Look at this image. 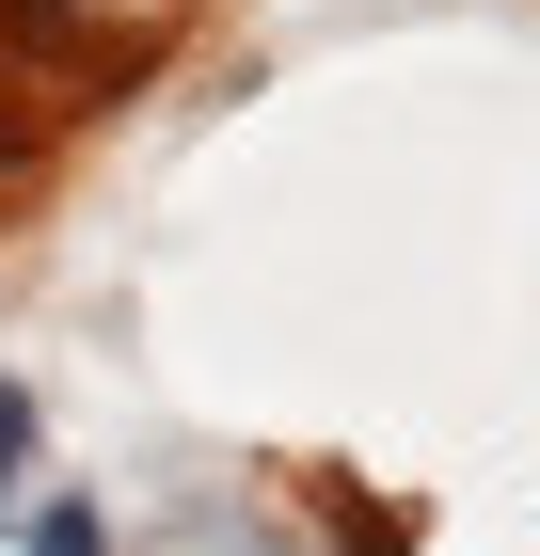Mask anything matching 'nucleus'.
Instances as JSON below:
<instances>
[{"label": "nucleus", "mask_w": 540, "mask_h": 556, "mask_svg": "<svg viewBox=\"0 0 540 556\" xmlns=\"http://www.w3.org/2000/svg\"><path fill=\"white\" fill-rule=\"evenodd\" d=\"M16 462H33V382H0V493H16Z\"/></svg>", "instance_id": "1"}, {"label": "nucleus", "mask_w": 540, "mask_h": 556, "mask_svg": "<svg viewBox=\"0 0 540 556\" xmlns=\"http://www.w3.org/2000/svg\"><path fill=\"white\" fill-rule=\"evenodd\" d=\"M48 556H96V509H48Z\"/></svg>", "instance_id": "2"}]
</instances>
